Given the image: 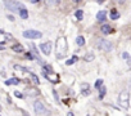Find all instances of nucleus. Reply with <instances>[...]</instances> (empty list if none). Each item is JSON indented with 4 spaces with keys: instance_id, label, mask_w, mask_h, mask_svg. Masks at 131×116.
<instances>
[{
    "instance_id": "4",
    "label": "nucleus",
    "mask_w": 131,
    "mask_h": 116,
    "mask_svg": "<svg viewBox=\"0 0 131 116\" xmlns=\"http://www.w3.org/2000/svg\"><path fill=\"white\" fill-rule=\"evenodd\" d=\"M5 7L12 12H19L21 8H23V5L19 4L18 2H16V0H5Z\"/></svg>"
},
{
    "instance_id": "34",
    "label": "nucleus",
    "mask_w": 131,
    "mask_h": 116,
    "mask_svg": "<svg viewBox=\"0 0 131 116\" xmlns=\"http://www.w3.org/2000/svg\"><path fill=\"white\" fill-rule=\"evenodd\" d=\"M0 111H2V104H0Z\"/></svg>"
},
{
    "instance_id": "11",
    "label": "nucleus",
    "mask_w": 131,
    "mask_h": 116,
    "mask_svg": "<svg viewBox=\"0 0 131 116\" xmlns=\"http://www.w3.org/2000/svg\"><path fill=\"white\" fill-rule=\"evenodd\" d=\"M113 30H112V27L109 26V25H103V27H102V32L103 34H105V35H108V34H111Z\"/></svg>"
},
{
    "instance_id": "15",
    "label": "nucleus",
    "mask_w": 131,
    "mask_h": 116,
    "mask_svg": "<svg viewBox=\"0 0 131 116\" xmlns=\"http://www.w3.org/2000/svg\"><path fill=\"white\" fill-rule=\"evenodd\" d=\"M46 4L48 5H58L59 4V0H46Z\"/></svg>"
},
{
    "instance_id": "1",
    "label": "nucleus",
    "mask_w": 131,
    "mask_h": 116,
    "mask_svg": "<svg viewBox=\"0 0 131 116\" xmlns=\"http://www.w3.org/2000/svg\"><path fill=\"white\" fill-rule=\"evenodd\" d=\"M67 53V40L66 38H58L57 40V48H55V54L57 58H62Z\"/></svg>"
},
{
    "instance_id": "16",
    "label": "nucleus",
    "mask_w": 131,
    "mask_h": 116,
    "mask_svg": "<svg viewBox=\"0 0 131 116\" xmlns=\"http://www.w3.org/2000/svg\"><path fill=\"white\" fill-rule=\"evenodd\" d=\"M99 90H100V94H99V99H103V97L105 96V93H107V89H105L104 86H102V88H100Z\"/></svg>"
},
{
    "instance_id": "20",
    "label": "nucleus",
    "mask_w": 131,
    "mask_h": 116,
    "mask_svg": "<svg viewBox=\"0 0 131 116\" xmlns=\"http://www.w3.org/2000/svg\"><path fill=\"white\" fill-rule=\"evenodd\" d=\"M31 77H32V80H34L36 84H40V80H39V77H37L35 74H31Z\"/></svg>"
},
{
    "instance_id": "8",
    "label": "nucleus",
    "mask_w": 131,
    "mask_h": 116,
    "mask_svg": "<svg viewBox=\"0 0 131 116\" xmlns=\"http://www.w3.org/2000/svg\"><path fill=\"white\" fill-rule=\"evenodd\" d=\"M107 18V12L105 10H100V12H98V14H96V19L99 21V22H103L105 21Z\"/></svg>"
},
{
    "instance_id": "7",
    "label": "nucleus",
    "mask_w": 131,
    "mask_h": 116,
    "mask_svg": "<svg viewBox=\"0 0 131 116\" xmlns=\"http://www.w3.org/2000/svg\"><path fill=\"white\" fill-rule=\"evenodd\" d=\"M40 49H41V52H42L44 54L49 55L50 52H51V43H42V44L40 45Z\"/></svg>"
},
{
    "instance_id": "26",
    "label": "nucleus",
    "mask_w": 131,
    "mask_h": 116,
    "mask_svg": "<svg viewBox=\"0 0 131 116\" xmlns=\"http://www.w3.org/2000/svg\"><path fill=\"white\" fill-rule=\"evenodd\" d=\"M45 71H46V72H51V68H50L49 66H45Z\"/></svg>"
},
{
    "instance_id": "25",
    "label": "nucleus",
    "mask_w": 131,
    "mask_h": 116,
    "mask_svg": "<svg viewBox=\"0 0 131 116\" xmlns=\"http://www.w3.org/2000/svg\"><path fill=\"white\" fill-rule=\"evenodd\" d=\"M122 57L125 58V60H128V53H126V52H125V53L122 54Z\"/></svg>"
},
{
    "instance_id": "19",
    "label": "nucleus",
    "mask_w": 131,
    "mask_h": 116,
    "mask_svg": "<svg viewBox=\"0 0 131 116\" xmlns=\"http://www.w3.org/2000/svg\"><path fill=\"white\" fill-rule=\"evenodd\" d=\"M93 60H94V54L89 53V54L85 55V61H93Z\"/></svg>"
},
{
    "instance_id": "13",
    "label": "nucleus",
    "mask_w": 131,
    "mask_h": 116,
    "mask_svg": "<svg viewBox=\"0 0 131 116\" xmlns=\"http://www.w3.org/2000/svg\"><path fill=\"white\" fill-rule=\"evenodd\" d=\"M76 43H77V45H80V46H82V45L85 44V39H84L82 36H79L77 39H76Z\"/></svg>"
},
{
    "instance_id": "3",
    "label": "nucleus",
    "mask_w": 131,
    "mask_h": 116,
    "mask_svg": "<svg viewBox=\"0 0 131 116\" xmlns=\"http://www.w3.org/2000/svg\"><path fill=\"white\" fill-rule=\"evenodd\" d=\"M96 46L102 50H105V52H111L113 49V44L111 41H108L105 39H100L99 41L96 43Z\"/></svg>"
},
{
    "instance_id": "2",
    "label": "nucleus",
    "mask_w": 131,
    "mask_h": 116,
    "mask_svg": "<svg viewBox=\"0 0 131 116\" xmlns=\"http://www.w3.org/2000/svg\"><path fill=\"white\" fill-rule=\"evenodd\" d=\"M118 103H119V106H121L122 108L127 110L128 106H130V94H128V92L123 90L121 92V94H119L118 97Z\"/></svg>"
},
{
    "instance_id": "5",
    "label": "nucleus",
    "mask_w": 131,
    "mask_h": 116,
    "mask_svg": "<svg viewBox=\"0 0 131 116\" xmlns=\"http://www.w3.org/2000/svg\"><path fill=\"white\" fill-rule=\"evenodd\" d=\"M41 36H42V34L36 30H27L23 32V38H26V39H39Z\"/></svg>"
},
{
    "instance_id": "17",
    "label": "nucleus",
    "mask_w": 131,
    "mask_h": 116,
    "mask_svg": "<svg viewBox=\"0 0 131 116\" xmlns=\"http://www.w3.org/2000/svg\"><path fill=\"white\" fill-rule=\"evenodd\" d=\"M75 16H76V18H77L79 21H80V19H82V17H84V13H82V10H77V12H76V13H75Z\"/></svg>"
},
{
    "instance_id": "30",
    "label": "nucleus",
    "mask_w": 131,
    "mask_h": 116,
    "mask_svg": "<svg viewBox=\"0 0 131 116\" xmlns=\"http://www.w3.org/2000/svg\"><path fill=\"white\" fill-rule=\"evenodd\" d=\"M73 2H75V3H79V2H81V0H73Z\"/></svg>"
},
{
    "instance_id": "31",
    "label": "nucleus",
    "mask_w": 131,
    "mask_h": 116,
    "mask_svg": "<svg viewBox=\"0 0 131 116\" xmlns=\"http://www.w3.org/2000/svg\"><path fill=\"white\" fill-rule=\"evenodd\" d=\"M128 86H130V88H131V80H130V81H128Z\"/></svg>"
},
{
    "instance_id": "18",
    "label": "nucleus",
    "mask_w": 131,
    "mask_h": 116,
    "mask_svg": "<svg viewBox=\"0 0 131 116\" xmlns=\"http://www.w3.org/2000/svg\"><path fill=\"white\" fill-rule=\"evenodd\" d=\"M76 61H77V57H76V55H73V57L71 58V60H68L67 62H66V65H67V66H70V65H72V63H75Z\"/></svg>"
},
{
    "instance_id": "29",
    "label": "nucleus",
    "mask_w": 131,
    "mask_h": 116,
    "mask_svg": "<svg viewBox=\"0 0 131 116\" xmlns=\"http://www.w3.org/2000/svg\"><path fill=\"white\" fill-rule=\"evenodd\" d=\"M96 2H98V3H103V2H104V0H96Z\"/></svg>"
},
{
    "instance_id": "23",
    "label": "nucleus",
    "mask_w": 131,
    "mask_h": 116,
    "mask_svg": "<svg viewBox=\"0 0 131 116\" xmlns=\"http://www.w3.org/2000/svg\"><path fill=\"white\" fill-rule=\"evenodd\" d=\"M26 58L27 60H34V54L32 53H26Z\"/></svg>"
},
{
    "instance_id": "6",
    "label": "nucleus",
    "mask_w": 131,
    "mask_h": 116,
    "mask_svg": "<svg viewBox=\"0 0 131 116\" xmlns=\"http://www.w3.org/2000/svg\"><path fill=\"white\" fill-rule=\"evenodd\" d=\"M34 107H35V112H36L37 115H45V113H48L45 106H44V104H42L40 101H36V102H35Z\"/></svg>"
},
{
    "instance_id": "28",
    "label": "nucleus",
    "mask_w": 131,
    "mask_h": 116,
    "mask_svg": "<svg viewBox=\"0 0 131 116\" xmlns=\"http://www.w3.org/2000/svg\"><path fill=\"white\" fill-rule=\"evenodd\" d=\"M31 3H37V2H40V0H30Z\"/></svg>"
},
{
    "instance_id": "9",
    "label": "nucleus",
    "mask_w": 131,
    "mask_h": 116,
    "mask_svg": "<svg viewBox=\"0 0 131 116\" xmlns=\"http://www.w3.org/2000/svg\"><path fill=\"white\" fill-rule=\"evenodd\" d=\"M5 84L7 85H18L19 84V79L12 77V79H9V80H5Z\"/></svg>"
},
{
    "instance_id": "32",
    "label": "nucleus",
    "mask_w": 131,
    "mask_h": 116,
    "mask_svg": "<svg viewBox=\"0 0 131 116\" xmlns=\"http://www.w3.org/2000/svg\"><path fill=\"white\" fill-rule=\"evenodd\" d=\"M0 50H4V48H3V46H0Z\"/></svg>"
},
{
    "instance_id": "27",
    "label": "nucleus",
    "mask_w": 131,
    "mask_h": 116,
    "mask_svg": "<svg viewBox=\"0 0 131 116\" xmlns=\"http://www.w3.org/2000/svg\"><path fill=\"white\" fill-rule=\"evenodd\" d=\"M89 93H90V90H84V92H82V94H84V96H87Z\"/></svg>"
},
{
    "instance_id": "24",
    "label": "nucleus",
    "mask_w": 131,
    "mask_h": 116,
    "mask_svg": "<svg viewBox=\"0 0 131 116\" xmlns=\"http://www.w3.org/2000/svg\"><path fill=\"white\" fill-rule=\"evenodd\" d=\"M14 96L18 97V98H22V97H23V94H22V93H19V92H14Z\"/></svg>"
},
{
    "instance_id": "22",
    "label": "nucleus",
    "mask_w": 131,
    "mask_h": 116,
    "mask_svg": "<svg viewBox=\"0 0 131 116\" xmlns=\"http://www.w3.org/2000/svg\"><path fill=\"white\" fill-rule=\"evenodd\" d=\"M37 93H39L37 90H32V88H31V90H30V89L27 90V94H28V96H31V94H37Z\"/></svg>"
},
{
    "instance_id": "14",
    "label": "nucleus",
    "mask_w": 131,
    "mask_h": 116,
    "mask_svg": "<svg viewBox=\"0 0 131 116\" xmlns=\"http://www.w3.org/2000/svg\"><path fill=\"white\" fill-rule=\"evenodd\" d=\"M12 49H13L14 52H17V53H21V52H23V48H22V45H14Z\"/></svg>"
},
{
    "instance_id": "21",
    "label": "nucleus",
    "mask_w": 131,
    "mask_h": 116,
    "mask_svg": "<svg viewBox=\"0 0 131 116\" xmlns=\"http://www.w3.org/2000/svg\"><path fill=\"white\" fill-rule=\"evenodd\" d=\"M102 84H103V79H99V80H98L96 83H95V88H100Z\"/></svg>"
},
{
    "instance_id": "33",
    "label": "nucleus",
    "mask_w": 131,
    "mask_h": 116,
    "mask_svg": "<svg viewBox=\"0 0 131 116\" xmlns=\"http://www.w3.org/2000/svg\"><path fill=\"white\" fill-rule=\"evenodd\" d=\"M128 65H130V66H131V60H130V61H128Z\"/></svg>"
},
{
    "instance_id": "12",
    "label": "nucleus",
    "mask_w": 131,
    "mask_h": 116,
    "mask_svg": "<svg viewBox=\"0 0 131 116\" xmlns=\"http://www.w3.org/2000/svg\"><path fill=\"white\" fill-rule=\"evenodd\" d=\"M111 18H112V19H118V18H119V13H118L116 9H113V10L111 12Z\"/></svg>"
},
{
    "instance_id": "10",
    "label": "nucleus",
    "mask_w": 131,
    "mask_h": 116,
    "mask_svg": "<svg viewBox=\"0 0 131 116\" xmlns=\"http://www.w3.org/2000/svg\"><path fill=\"white\" fill-rule=\"evenodd\" d=\"M18 13H19L21 18H23V19H27V18H28V12H27L25 8H21Z\"/></svg>"
}]
</instances>
